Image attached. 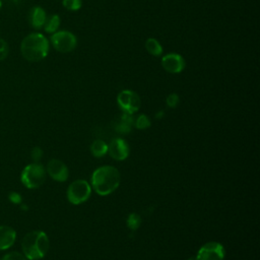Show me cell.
I'll list each match as a JSON object with an SVG mask.
<instances>
[{"mask_svg":"<svg viewBox=\"0 0 260 260\" xmlns=\"http://www.w3.org/2000/svg\"><path fill=\"white\" fill-rule=\"evenodd\" d=\"M161 65L170 73H180L185 68V61L181 55L171 53L162 57Z\"/></svg>","mask_w":260,"mask_h":260,"instance_id":"10","label":"cell"},{"mask_svg":"<svg viewBox=\"0 0 260 260\" xmlns=\"http://www.w3.org/2000/svg\"><path fill=\"white\" fill-rule=\"evenodd\" d=\"M108 152L113 158L123 160L129 155V145L124 139L116 138L108 146Z\"/></svg>","mask_w":260,"mask_h":260,"instance_id":"11","label":"cell"},{"mask_svg":"<svg viewBox=\"0 0 260 260\" xmlns=\"http://www.w3.org/2000/svg\"><path fill=\"white\" fill-rule=\"evenodd\" d=\"M46 18H47L46 11L41 6H35L30 9L28 14V20L30 25L34 28L36 29L42 28L45 24Z\"/></svg>","mask_w":260,"mask_h":260,"instance_id":"13","label":"cell"},{"mask_svg":"<svg viewBox=\"0 0 260 260\" xmlns=\"http://www.w3.org/2000/svg\"><path fill=\"white\" fill-rule=\"evenodd\" d=\"M16 233L8 225H0V250L9 249L15 242Z\"/></svg>","mask_w":260,"mask_h":260,"instance_id":"12","label":"cell"},{"mask_svg":"<svg viewBox=\"0 0 260 260\" xmlns=\"http://www.w3.org/2000/svg\"><path fill=\"white\" fill-rule=\"evenodd\" d=\"M10 200H11L12 202H14V203H19L20 200H21V197H20L19 194L13 192V193L10 194Z\"/></svg>","mask_w":260,"mask_h":260,"instance_id":"25","label":"cell"},{"mask_svg":"<svg viewBox=\"0 0 260 260\" xmlns=\"http://www.w3.org/2000/svg\"><path fill=\"white\" fill-rule=\"evenodd\" d=\"M49 247V238L43 231H32L27 233L21 242L23 255L29 260L43 258L47 254Z\"/></svg>","mask_w":260,"mask_h":260,"instance_id":"3","label":"cell"},{"mask_svg":"<svg viewBox=\"0 0 260 260\" xmlns=\"http://www.w3.org/2000/svg\"><path fill=\"white\" fill-rule=\"evenodd\" d=\"M119 107L123 110L124 113L134 114L140 108V98L138 94L132 90L125 89L122 90L117 98Z\"/></svg>","mask_w":260,"mask_h":260,"instance_id":"7","label":"cell"},{"mask_svg":"<svg viewBox=\"0 0 260 260\" xmlns=\"http://www.w3.org/2000/svg\"><path fill=\"white\" fill-rule=\"evenodd\" d=\"M120 181L121 175L119 171L112 166H103L96 169L91 176L92 188L102 196L114 192L118 188Z\"/></svg>","mask_w":260,"mask_h":260,"instance_id":"1","label":"cell"},{"mask_svg":"<svg viewBox=\"0 0 260 260\" xmlns=\"http://www.w3.org/2000/svg\"><path fill=\"white\" fill-rule=\"evenodd\" d=\"M2 5H3V4H2V1L0 0V11H1V9H2Z\"/></svg>","mask_w":260,"mask_h":260,"instance_id":"27","label":"cell"},{"mask_svg":"<svg viewBox=\"0 0 260 260\" xmlns=\"http://www.w3.org/2000/svg\"><path fill=\"white\" fill-rule=\"evenodd\" d=\"M188 260H197V259H196V257H191V258H189Z\"/></svg>","mask_w":260,"mask_h":260,"instance_id":"26","label":"cell"},{"mask_svg":"<svg viewBox=\"0 0 260 260\" xmlns=\"http://www.w3.org/2000/svg\"><path fill=\"white\" fill-rule=\"evenodd\" d=\"M91 194V187L85 180H76L67 189V198L72 204L85 202Z\"/></svg>","mask_w":260,"mask_h":260,"instance_id":"5","label":"cell"},{"mask_svg":"<svg viewBox=\"0 0 260 260\" xmlns=\"http://www.w3.org/2000/svg\"><path fill=\"white\" fill-rule=\"evenodd\" d=\"M0 260H27L26 257L19 252H10L5 254Z\"/></svg>","mask_w":260,"mask_h":260,"instance_id":"22","label":"cell"},{"mask_svg":"<svg viewBox=\"0 0 260 260\" xmlns=\"http://www.w3.org/2000/svg\"><path fill=\"white\" fill-rule=\"evenodd\" d=\"M20 53L27 61H41L45 59L49 53V41L43 34H29L21 41Z\"/></svg>","mask_w":260,"mask_h":260,"instance_id":"2","label":"cell"},{"mask_svg":"<svg viewBox=\"0 0 260 260\" xmlns=\"http://www.w3.org/2000/svg\"><path fill=\"white\" fill-rule=\"evenodd\" d=\"M90 151L95 157H102L108 152V145L101 139L94 140L90 145Z\"/></svg>","mask_w":260,"mask_h":260,"instance_id":"15","label":"cell"},{"mask_svg":"<svg viewBox=\"0 0 260 260\" xmlns=\"http://www.w3.org/2000/svg\"><path fill=\"white\" fill-rule=\"evenodd\" d=\"M30 155H31V158L36 162H38V160H40L41 157L43 156V150L40 147H35V148H32V150L30 152Z\"/></svg>","mask_w":260,"mask_h":260,"instance_id":"24","label":"cell"},{"mask_svg":"<svg viewBox=\"0 0 260 260\" xmlns=\"http://www.w3.org/2000/svg\"><path fill=\"white\" fill-rule=\"evenodd\" d=\"M51 43L53 47L61 53H68L75 49L77 41L76 37L67 30L56 31L51 36Z\"/></svg>","mask_w":260,"mask_h":260,"instance_id":"6","label":"cell"},{"mask_svg":"<svg viewBox=\"0 0 260 260\" xmlns=\"http://www.w3.org/2000/svg\"><path fill=\"white\" fill-rule=\"evenodd\" d=\"M134 120L131 114H127V113H123V115L121 116L120 122L117 124L116 129L119 132H123V133H128L131 131V126L133 125Z\"/></svg>","mask_w":260,"mask_h":260,"instance_id":"14","label":"cell"},{"mask_svg":"<svg viewBox=\"0 0 260 260\" xmlns=\"http://www.w3.org/2000/svg\"><path fill=\"white\" fill-rule=\"evenodd\" d=\"M62 3L65 8H67L68 10H72V11L78 10L82 5L81 0H63Z\"/></svg>","mask_w":260,"mask_h":260,"instance_id":"20","label":"cell"},{"mask_svg":"<svg viewBox=\"0 0 260 260\" xmlns=\"http://www.w3.org/2000/svg\"><path fill=\"white\" fill-rule=\"evenodd\" d=\"M47 172L52 179L58 182H65L69 175L67 166L62 160L57 158H53L48 162Z\"/></svg>","mask_w":260,"mask_h":260,"instance_id":"9","label":"cell"},{"mask_svg":"<svg viewBox=\"0 0 260 260\" xmlns=\"http://www.w3.org/2000/svg\"><path fill=\"white\" fill-rule=\"evenodd\" d=\"M167 105L170 108H175L179 104V95L177 93H171L167 98Z\"/></svg>","mask_w":260,"mask_h":260,"instance_id":"23","label":"cell"},{"mask_svg":"<svg viewBox=\"0 0 260 260\" xmlns=\"http://www.w3.org/2000/svg\"><path fill=\"white\" fill-rule=\"evenodd\" d=\"M141 223V217L139 216V214L137 213H131L129 214L128 218H127V226L132 230L135 231L140 226Z\"/></svg>","mask_w":260,"mask_h":260,"instance_id":"18","label":"cell"},{"mask_svg":"<svg viewBox=\"0 0 260 260\" xmlns=\"http://www.w3.org/2000/svg\"><path fill=\"white\" fill-rule=\"evenodd\" d=\"M20 179L26 188H39L46 180V170L43 165L39 162L29 164L22 170Z\"/></svg>","mask_w":260,"mask_h":260,"instance_id":"4","label":"cell"},{"mask_svg":"<svg viewBox=\"0 0 260 260\" xmlns=\"http://www.w3.org/2000/svg\"><path fill=\"white\" fill-rule=\"evenodd\" d=\"M145 48L147 52L153 56H160L162 54V47L160 46L158 41L153 38H149L146 40Z\"/></svg>","mask_w":260,"mask_h":260,"instance_id":"17","label":"cell"},{"mask_svg":"<svg viewBox=\"0 0 260 260\" xmlns=\"http://www.w3.org/2000/svg\"><path fill=\"white\" fill-rule=\"evenodd\" d=\"M8 54H9V46L4 39L0 38V62L5 60Z\"/></svg>","mask_w":260,"mask_h":260,"instance_id":"21","label":"cell"},{"mask_svg":"<svg viewBox=\"0 0 260 260\" xmlns=\"http://www.w3.org/2000/svg\"><path fill=\"white\" fill-rule=\"evenodd\" d=\"M224 248L217 242H208L204 244L198 251L197 260H223Z\"/></svg>","mask_w":260,"mask_h":260,"instance_id":"8","label":"cell"},{"mask_svg":"<svg viewBox=\"0 0 260 260\" xmlns=\"http://www.w3.org/2000/svg\"><path fill=\"white\" fill-rule=\"evenodd\" d=\"M60 25V17L57 14H53L50 15L49 17L46 18L45 24H44V29L46 32H50V34H54L57 31L58 27Z\"/></svg>","mask_w":260,"mask_h":260,"instance_id":"16","label":"cell"},{"mask_svg":"<svg viewBox=\"0 0 260 260\" xmlns=\"http://www.w3.org/2000/svg\"><path fill=\"white\" fill-rule=\"evenodd\" d=\"M134 124H135L136 128L142 130V129L148 128V127L150 126L151 122H150V119H149L146 115L141 114V115H139V116L137 117V119H136V121H135Z\"/></svg>","mask_w":260,"mask_h":260,"instance_id":"19","label":"cell"}]
</instances>
